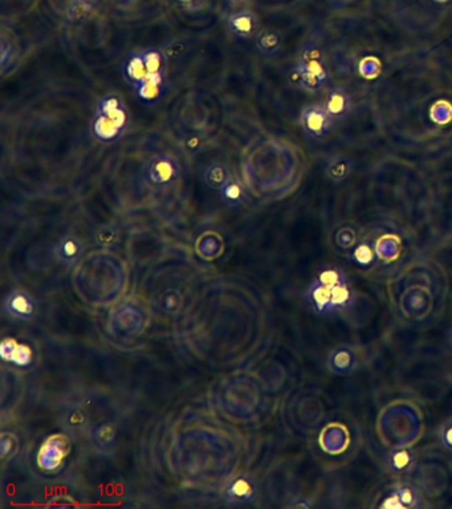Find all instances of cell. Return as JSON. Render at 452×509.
Segmentation results:
<instances>
[{
	"instance_id": "1",
	"label": "cell",
	"mask_w": 452,
	"mask_h": 509,
	"mask_svg": "<svg viewBox=\"0 0 452 509\" xmlns=\"http://www.w3.org/2000/svg\"><path fill=\"white\" fill-rule=\"evenodd\" d=\"M305 299L316 312L333 313L348 307L353 300V291L341 271L327 268L312 282Z\"/></svg>"
},
{
	"instance_id": "2",
	"label": "cell",
	"mask_w": 452,
	"mask_h": 509,
	"mask_svg": "<svg viewBox=\"0 0 452 509\" xmlns=\"http://www.w3.org/2000/svg\"><path fill=\"white\" fill-rule=\"evenodd\" d=\"M297 67L302 73L304 90L317 92L329 80V72L324 64L322 53L314 44L301 48L297 57Z\"/></svg>"
},
{
	"instance_id": "3",
	"label": "cell",
	"mask_w": 452,
	"mask_h": 509,
	"mask_svg": "<svg viewBox=\"0 0 452 509\" xmlns=\"http://www.w3.org/2000/svg\"><path fill=\"white\" fill-rule=\"evenodd\" d=\"M181 176L179 162L170 154L161 153L147 160L145 167L146 180L156 187H166Z\"/></svg>"
},
{
	"instance_id": "4",
	"label": "cell",
	"mask_w": 452,
	"mask_h": 509,
	"mask_svg": "<svg viewBox=\"0 0 452 509\" xmlns=\"http://www.w3.org/2000/svg\"><path fill=\"white\" fill-rule=\"evenodd\" d=\"M127 112L125 106L110 114L96 113L92 121V133L101 142L110 143L119 140L127 126Z\"/></svg>"
},
{
	"instance_id": "5",
	"label": "cell",
	"mask_w": 452,
	"mask_h": 509,
	"mask_svg": "<svg viewBox=\"0 0 452 509\" xmlns=\"http://www.w3.org/2000/svg\"><path fill=\"white\" fill-rule=\"evenodd\" d=\"M300 126L311 138H321L331 130L333 120L324 105L305 106L300 113Z\"/></svg>"
},
{
	"instance_id": "6",
	"label": "cell",
	"mask_w": 452,
	"mask_h": 509,
	"mask_svg": "<svg viewBox=\"0 0 452 509\" xmlns=\"http://www.w3.org/2000/svg\"><path fill=\"white\" fill-rule=\"evenodd\" d=\"M70 453V442L63 435H52L45 440L39 453V466L43 470L53 471L59 468Z\"/></svg>"
},
{
	"instance_id": "7",
	"label": "cell",
	"mask_w": 452,
	"mask_h": 509,
	"mask_svg": "<svg viewBox=\"0 0 452 509\" xmlns=\"http://www.w3.org/2000/svg\"><path fill=\"white\" fill-rule=\"evenodd\" d=\"M226 28L235 39L247 40L258 31V17L248 8L234 11L226 18Z\"/></svg>"
},
{
	"instance_id": "8",
	"label": "cell",
	"mask_w": 452,
	"mask_h": 509,
	"mask_svg": "<svg viewBox=\"0 0 452 509\" xmlns=\"http://www.w3.org/2000/svg\"><path fill=\"white\" fill-rule=\"evenodd\" d=\"M4 309L7 315L15 320L30 321L32 320L37 311L35 300L24 291L11 292L4 301Z\"/></svg>"
},
{
	"instance_id": "9",
	"label": "cell",
	"mask_w": 452,
	"mask_h": 509,
	"mask_svg": "<svg viewBox=\"0 0 452 509\" xmlns=\"http://www.w3.org/2000/svg\"><path fill=\"white\" fill-rule=\"evenodd\" d=\"M256 496V486L248 476L234 477L225 490V499L234 506H244L251 503Z\"/></svg>"
},
{
	"instance_id": "10",
	"label": "cell",
	"mask_w": 452,
	"mask_h": 509,
	"mask_svg": "<svg viewBox=\"0 0 452 509\" xmlns=\"http://www.w3.org/2000/svg\"><path fill=\"white\" fill-rule=\"evenodd\" d=\"M136 94L141 103L146 105H156L165 94L163 73L147 74L136 87Z\"/></svg>"
},
{
	"instance_id": "11",
	"label": "cell",
	"mask_w": 452,
	"mask_h": 509,
	"mask_svg": "<svg viewBox=\"0 0 452 509\" xmlns=\"http://www.w3.org/2000/svg\"><path fill=\"white\" fill-rule=\"evenodd\" d=\"M324 107L331 116L333 121L342 120L349 112L351 110V96L344 88L336 87L328 90L325 100H324Z\"/></svg>"
},
{
	"instance_id": "12",
	"label": "cell",
	"mask_w": 452,
	"mask_h": 509,
	"mask_svg": "<svg viewBox=\"0 0 452 509\" xmlns=\"http://www.w3.org/2000/svg\"><path fill=\"white\" fill-rule=\"evenodd\" d=\"M0 355L3 361L11 362L17 366H28L34 360L32 349L25 344H20L14 338L3 340L0 345Z\"/></svg>"
},
{
	"instance_id": "13",
	"label": "cell",
	"mask_w": 452,
	"mask_h": 509,
	"mask_svg": "<svg viewBox=\"0 0 452 509\" xmlns=\"http://www.w3.org/2000/svg\"><path fill=\"white\" fill-rule=\"evenodd\" d=\"M54 256L56 259L63 264L76 263L84 253V246L83 243L72 235L63 236L54 246Z\"/></svg>"
},
{
	"instance_id": "14",
	"label": "cell",
	"mask_w": 452,
	"mask_h": 509,
	"mask_svg": "<svg viewBox=\"0 0 452 509\" xmlns=\"http://www.w3.org/2000/svg\"><path fill=\"white\" fill-rule=\"evenodd\" d=\"M282 47V36L278 30L264 28L256 35V48L264 56H275Z\"/></svg>"
},
{
	"instance_id": "15",
	"label": "cell",
	"mask_w": 452,
	"mask_h": 509,
	"mask_svg": "<svg viewBox=\"0 0 452 509\" xmlns=\"http://www.w3.org/2000/svg\"><path fill=\"white\" fill-rule=\"evenodd\" d=\"M123 74L133 87H136L149 74L141 52L132 53L127 57V60L123 64Z\"/></svg>"
},
{
	"instance_id": "16",
	"label": "cell",
	"mask_w": 452,
	"mask_h": 509,
	"mask_svg": "<svg viewBox=\"0 0 452 509\" xmlns=\"http://www.w3.org/2000/svg\"><path fill=\"white\" fill-rule=\"evenodd\" d=\"M222 202L228 207H239L245 200V190L244 186L235 178L231 179L219 190Z\"/></svg>"
},
{
	"instance_id": "17",
	"label": "cell",
	"mask_w": 452,
	"mask_h": 509,
	"mask_svg": "<svg viewBox=\"0 0 452 509\" xmlns=\"http://www.w3.org/2000/svg\"><path fill=\"white\" fill-rule=\"evenodd\" d=\"M231 179V173L228 167L223 163H211L206 167L203 180L209 186V189L219 191L227 182Z\"/></svg>"
},
{
	"instance_id": "18",
	"label": "cell",
	"mask_w": 452,
	"mask_h": 509,
	"mask_svg": "<svg viewBox=\"0 0 452 509\" xmlns=\"http://www.w3.org/2000/svg\"><path fill=\"white\" fill-rule=\"evenodd\" d=\"M96 11L94 0H72L67 6L65 18L72 23H81L92 17Z\"/></svg>"
},
{
	"instance_id": "19",
	"label": "cell",
	"mask_w": 452,
	"mask_h": 509,
	"mask_svg": "<svg viewBox=\"0 0 452 509\" xmlns=\"http://www.w3.org/2000/svg\"><path fill=\"white\" fill-rule=\"evenodd\" d=\"M92 442L99 451L107 453L114 448L116 444V428L112 424H100L92 433Z\"/></svg>"
},
{
	"instance_id": "20",
	"label": "cell",
	"mask_w": 452,
	"mask_h": 509,
	"mask_svg": "<svg viewBox=\"0 0 452 509\" xmlns=\"http://www.w3.org/2000/svg\"><path fill=\"white\" fill-rule=\"evenodd\" d=\"M353 173V162L345 157H333L327 165V174L333 182H344Z\"/></svg>"
},
{
	"instance_id": "21",
	"label": "cell",
	"mask_w": 452,
	"mask_h": 509,
	"mask_svg": "<svg viewBox=\"0 0 452 509\" xmlns=\"http://www.w3.org/2000/svg\"><path fill=\"white\" fill-rule=\"evenodd\" d=\"M141 56L143 59V63L146 65V70H147L149 74L163 73L165 64H166L167 60L165 59L162 51L156 50V48H146V50L141 51Z\"/></svg>"
},
{
	"instance_id": "22",
	"label": "cell",
	"mask_w": 452,
	"mask_h": 509,
	"mask_svg": "<svg viewBox=\"0 0 452 509\" xmlns=\"http://www.w3.org/2000/svg\"><path fill=\"white\" fill-rule=\"evenodd\" d=\"M190 50V44L187 40L185 39H172L169 40L165 45H163V50L162 53L165 56L166 60H170V61H176V60H181L182 57H185Z\"/></svg>"
},
{
	"instance_id": "23",
	"label": "cell",
	"mask_w": 452,
	"mask_h": 509,
	"mask_svg": "<svg viewBox=\"0 0 452 509\" xmlns=\"http://www.w3.org/2000/svg\"><path fill=\"white\" fill-rule=\"evenodd\" d=\"M395 501L398 507H417L419 504V496L415 488H413L409 484H402L398 486L391 496Z\"/></svg>"
},
{
	"instance_id": "24",
	"label": "cell",
	"mask_w": 452,
	"mask_h": 509,
	"mask_svg": "<svg viewBox=\"0 0 452 509\" xmlns=\"http://www.w3.org/2000/svg\"><path fill=\"white\" fill-rule=\"evenodd\" d=\"M389 463L390 468L394 470L395 472H406L414 464V455L406 450L395 451L389 457Z\"/></svg>"
},
{
	"instance_id": "25",
	"label": "cell",
	"mask_w": 452,
	"mask_h": 509,
	"mask_svg": "<svg viewBox=\"0 0 452 509\" xmlns=\"http://www.w3.org/2000/svg\"><path fill=\"white\" fill-rule=\"evenodd\" d=\"M96 239L101 246H113L119 239V229L112 225H105L97 231Z\"/></svg>"
},
{
	"instance_id": "26",
	"label": "cell",
	"mask_w": 452,
	"mask_h": 509,
	"mask_svg": "<svg viewBox=\"0 0 452 509\" xmlns=\"http://www.w3.org/2000/svg\"><path fill=\"white\" fill-rule=\"evenodd\" d=\"M181 295L176 291H169L161 300V309L166 313H174L181 307Z\"/></svg>"
},
{
	"instance_id": "27",
	"label": "cell",
	"mask_w": 452,
	"mask_h": 509,
	"mask_svg": "<svg viewBox=\"0 0 452 509\" xmlns=\"http://www.w3.org/2000/svg\"><path fill=\"white\" fill-rule=\"evenodd\" d=\"M202 146H203V138H202V136H201V134H198V133L187 134V136L182 140V147H183V150H185L187 154H190V156H194V154H196L198 152H201Z\"/></svg>"
},
{
	"instance_id": "28",
	"label": "cell",
	"mask_w": 452,
	"mask_h": 509,
	"mask_svg": "<svg viewBox=\"0 0 452 509\" xmlns=\"http://www.w3.org/2000/svg\"><path fill=\"white\" fill-rule=\"evenodd\" d=\"M288 83L294 88L302 89V73L297 65L288 73Z\"/></svg>"
},
{
	"instance_id": "29",
	"label": "cell",
	"mask_w": 452,
	"mask_h": 509,
	"mask_svg": "<svg viewBox=\"0 0 452 509\" xmlns=\"http://www.w3.org/2000/svg\"><path fill=\"white\" fill-rule=\"evenodd\" d=\"M440 435H442V440H443L444 446L452 450V421L446 423L443 426Z\"/></svg>"
},
{
	"instance_id": "30",
	"label": "cell",
	"mask_w": 452,
	"mask_h": 509,
	"mask_svg": "<svg viewBox=\"0 0 452 509\" xmlns=\"http://www.w3.org/2000/svg\"><path fill=\"white\" fill-rule=\"evenodd\" d=\"M231 6H243L245 3H248V0H227Z\"/></svg>"
},
{
	"instance_id": "31",
	"label": "cell",
	"mask_w": 452,
	"mask_h": 509,
	"mask_svg": "<svg viewBox=\"0 0 452 509\" xmlns=\"http://www.w3.org/2000/svg\"><path fill=\"white\" fill-rule=\"evenodd\" d=\"M336 1H341V3H348V1H351V0H336Z\"/></svg>"
},
{
	"instance_id": "32",
	"label": "cell",
	"mask_w": 452,
	"mask_h": 509,
	"mask_svg": "<svg viewBox=\"0 0 452 509\" xmlns=\"http://www.w3.org/2000/svg\"><path fill=\"white\" fill-rule=\"evenodd\" d=\"M181 1H190V0H181Z\"/></svg>"
}]
</instances>
